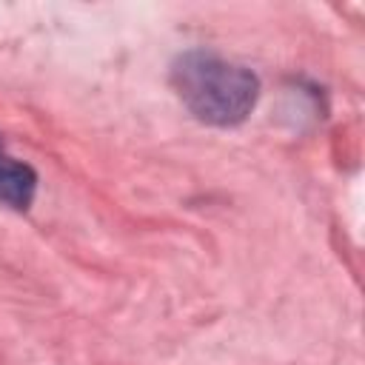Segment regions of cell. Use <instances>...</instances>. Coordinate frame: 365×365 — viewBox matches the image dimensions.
Returning a JSON list of instances; mask_svg holds the SVG:
<instances>
[{"label":"cell","mask_w":365,"mask_h":365,"mask_svg":"<svg viewBox=\"0 0 365 365\" xmlns=\"http://www.w3.org/2000/svg\"><path fill=\"white\" fill-rule=\"evenodd\" d=\"M171 88L188 114L214 128L242 125L259 100V77L208 48H188L174 57Z\"/></svg>","instance_id":"obj_1"},{"label":"cell","mask_w":365,"mask_h":365,"mask_svg":"<svg viewBox=\"0 0 365 365\" xmlns=\"http://www.w3.org/2000/svg\"><path fill=\"white\" fill-rule=\"evenodd\" d=\"M34 197H37V171L29 163L6 154L0 145V202L14 211H29Z\"/></svg>","instance_id":"obj_2"}]
</instances>
